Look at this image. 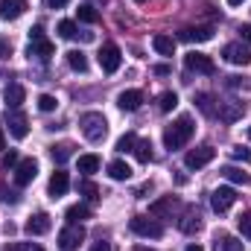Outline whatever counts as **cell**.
Segmentation results:
<instances>
[{"label": "cell", "instance_id": "cell-1", "mask_svg": "<svg viewBox=\"0 0 251 251\" xmlns=\"http://www.w3.org/2000/svg\"><path fill=\"white\" fill-rule=\"evenodd\" d=\"M193 131H196V126L190 120L187 114L184 117H178L173 126H167L164 128V146L170 149V152H176V149H184L190 143V137H193Z\"/></svg>", "mask_w": 251, "mask_h": 251}, {"label": "cell", "instance_id": "cell-2", "mask_svg": "<svg viewBox=\"0 0 251 251\" xmlns=\"http://www.w3.org/2000/svg\"><path fill=\"white\" fill-rule=\"evenodd\" d=\"M79 128H82V134H85L91 143H100V140H105V134H108V120H105L100 111H88V114L79 117Z\"/></svg>", "mask_w": 251, "mask_h": 251}, {"label": "cell", "instance_id": "cell-3", "mask_svg": "<svg viewBox=\"0 0 251 251\" xmlns=\"http://www.w3.org/2000/svg\"><path fill=\"white\" fill-rule=\"evenodd\" d=\"M53 53H56V47H53V41L44 38V26L38 24L35 29H29V47H26V56H29V59H41V62H47Z\"/></svg>", "mask_w": 251, "mask_h": 251}, {"label": "cell", "instance_id": "cell-4", "mask_svg": "<svg viewBox=\"0 0 251 251\" xmlns=\"http://www.w3.org/2000/svg\"><path fill=\"white\" fill-rule=\"evenodd\" d=\"M97 62H100V67H102V73H117L120 64H123V53H120V47H117L114 41H105V44L100 47Z\"/></svg>", "mask_w": 251, "mask_h": 251}, {"label": "cell", "instance_id": "cell-5", "mask_svg": "<svg viewBox=\"0 0 251 251\" xmlns=\"http://www.w3.org/2000/svg\"><path fill=\"white\" fill-rule=\"evenodd\" d=\"M128 228H131V234L146 237V240H158V237H164V225L155 222V219H149V216H134V219L128 222Z\"/></svg>", "mask_w": 251, "mask_h": 251}, {"label": "cell", "instance_id": "cell-6", "mask_svg": "<svg viewBox=\"0 0 251 251\" xmlns=\"http://www.w3.org/2000/svg\"><path fill=\"white\" fill-rule=\"evenodd\" d=\"M85 243V228L79 222H67L59 234V249L62 251H76L79 246Z\"/></svg>", "mask_w": 251, "mask_h": 251}, {"label": "cell", "instance_id": "cell-7", "mask_svg": "<svg viewBox=\"0 0 251 251\" xmlns=\"http://www.w3.org/2000/svg\"><path fill=\"white\" fill-rule=\"evenodd\" d=\"M222 56H225V62L237 64V67L251 64V50L243 44V41H231V44H225V47H222Z\"/></svg>", "mask_w": 251, "mask_h": 251}, {"label": "cell", "instance_id": "cell-8", "mask_svg": "<svg viewBox=\"0 0 251 251\" xmlns=\"http://www.w3.org/2000/svg\"><path fill=\"white\" fill-rule=\"evenodd\" d=\"M35 176H38V161H35V158H24V161H18V167H15V184H18V187L32 184Z\"/></svg>", "mask_w": 251, "mask_h": 251}, {"label": "cell", "instance_id": "cell-9", "mask_svg": "<svg viewBox=\"0 0 251 251\" xmlns=\"http://www.w3.org/2000/svg\"><path fill=\"white\" fill-rule=\"evenodd\" d=\"M6 126H9V134L18 137V140H24V137L29 134V120H26V114L18 111V108L6 111Z\"/></svg>", "mask_w": 251, "mask_h": 251}, {"label": "cell", "instance_id": "cell-10", "mask_svg": "<svg viewBox=\"0 0 251 251\" xmlns=\"http://www.w3.org/2000/svg\"><path fill=\"white\" fill-rule=\"evenodd\" d=\"M213 158H216V149H213V146H199V149H190L187 155H184V164H187L190 170H201V167H207Z\"/></svg>", "mask_w": 251, "mask_h": 251}, {"label": "cell", "instance_id": "cell-11", "mask_svg": "<svg viewBox=\"0 0 251 251\" xmlns=\"http://www.w3.org/2000/svg\"><path fill=\"white\" fill-rule=\"evenodd\" d=\"M184 67L193 70V73H204V76L216 73L213 59H210V56H204V53H187V56H184Z\"/></svg>", "mask_w": 251, "mask_h": 251}, {"label": "cell", "instance_id": "cell-12", "mask_svg": "<svg viewBox=\"0 0 251 251\" xmlns=\"http://www.w3.org/2000/svg\"><path fill=\"white\" fill-rule=\"evenodd\" d=\"M243 114H246V102H240V100L219 102V108H216V117H219L222 123H237Z\"/></svg>", "mask_w": 251, "mask_h": 251}, {"label": "cell", "instance_id": "cell-13", "mask_svg": "<svg viewBox=\"0 0 251 251\" xmlns=\"http://www.w3.org/2000/svg\"><path fill=\"white\" fill-rule=\"evenodd\" d=\"M237 201V190L234 187H216L213 190V196H210V207L216 210V213H225V210H231V204Z\"/></svg>", "mask_w": 251, "mask_h": 251}, {"label": "cell", "instance_id": "cell-14", "mask_svg": "<svg viewBox=\"0 0 251 251\" xmlns=\"http://www.w3.org/2000/svg\"><path fill=\"white\" fill-rule=\"evenodd\" d=\"M50 228H53L50 213H35V216H29V219H26V225H24V231H26L29 237H41V234H47Z\"/></svg>", "mask_w": 251, "mask_h": 251}, {"label": "cell", "instance_id": "cell-15", "mask_svg": "<svg viewBox=\"0 0 251 251\" xmlns=\"http://www.w3.org/2000/svg\"><path fill=\"white\" fill-rule=\"evenodd\" d=\"M178 228L184 231V234H196V231H201V213H199V207H184V213H181V219H178Z\"/></svg>", "mask_w": 251, "mask_h": 251}, {"label": "cell", "instance_id": "cell-16", "mask_svg": "<svg viewBox=\"0 0 251 251\" xmlns=\"http://www.w3.org/2000/svg\"><path fill=\"white\" fill-rule=\"evenodd\" d=\"M178 38L181 41H196V44H201V41H210L213 38V26H187V29H181L178 32Z\"/></svg>", "mask_w": 251, "mask_h": 251}, {"label": "cell", "instance_id": "cell-17", "mask_svg": "<svg viewBox=\"0 0 251 251\" xmlns=\"http://www.w3.org/2000/svg\"><path fill=\"white\" fill-rule=\"evenodd\" d=\"M26 12V0H0V18L3 21H18Z\"/></svg>", "mask_w": 251, "mask_h": 251}, {"label": "cell", "instance_id": "cell-18", "mask_svg": "<svg viewBox=\"0 0 251 251\" xmlns=\"http://www.w3.org/2000/svg\"><path fill=\"white\" fill-rule=\"evenodd\" d=\"M50 199H62L64 193L70 190V178H67V173L64 170H56L53 176H50Z\"/></svg>", "mask_w": 251, "mask_h": 251}, {"label": "cell", "instance_id": "cell-19", "mask_svg": "<svg viewBox=\"0 0 251 251\" xmlns=\"http://www.w3.org/2000/svg\"><path fill=\"white\" fill-rule=\"evenodd\" d=\"M178 207V199L176 196H167V199H158L149 204V216H170L173 219V210Z\"/></svg>", "mask_w": 251, "mask_h": 251}, {"label": "cell", "instance_id": "cell-20", "mask_svg": "<svg viewBox=\"0 0 251 251\" xmlns=\"http://www.w3.org/2000/svg\"><path fill=\"white\" fill-rule=\"evenodd\" d=\"M117 105L123 108V111H137L140 105H143V91H123L120 97H117Z\"/></svg>", "mask_w": 251, "mask_h": 251}, {"label": "cell", "instance_id": "cell-21", "mask_svg": "<svg viewBox=\"0 0 251 251\" xmlns=\"http://www.w3.org/2000/svg\"><path fill=\"white\" fill-rule=\"evenodd\" d=\"M213 251H243V240H237L234 234L219 231L216 240H213Z\"/></svg>", "mask_w": 251, "mask_h": 251}, {"label": "cell", "instance_id": "cell-22", "mask_svg": "<svg viewBox=\"0 0 251 251\" xmlns=\"http://www.w3.org/2000/svg\"><path fill=\"white\" fill-rule=\"evenodd\" d=\"M3 100H6V105H9V108H21V102L26 100V91H24V85H18V82L6 85V94H3Z\"/></svg>", "mask_w": 251, "mask_h": 251}, {"label": "cell", "instance_id": "cell-23", "mask_svg": "<svg viewBox=\"0 0 251 251\" xmlns=\"http://www.w3.org/2000/svg\"><path fill=\"white\" fill-rule=\"evenodd\" d=\"M196 108L204 114V117H216V97L213 94H196Z\"/></svg>", "mask_w": 251, "mask_h": 251}, {"label": "cell", "instance_id": "cell-24", "mask_svg": "<svg viewBox=\"0 0 251 251\" xmlns=\"http://www.w3.org/2000/svg\"><path fill=\"white\" fill-rule=\"evenodd\" d=\"M152 47H155V53H161V56H173V53H176V41H173L170 35H164V32H158V35L152 38Z\"/></svg>", "mask_w": 251, "mask_h": 251}, {"label": "cell", "instance_id": "cell-25", "mask_svg": "<svg viewBox=\"0 0 251 251\" xmlns=\"http://www.w3.org/2000/svg\"><path fill=\"white\" fill-rule=\"evenodd\" d=\"M108 176H111L114 181H126V178H131V167H128L126 161H111V164H108Z\"/></svg>", "mask_w": 251, "mask_h": 251}, {"label": "cell", "instance_id": "cell-26", "mask_svg": "<svg viewBox=\"0 0 251 251\" xmlns=\"http://www.w3.org/2000/svg\"><path fill=\"white\" fill-rule=\"evenodd\" d=\"M79 196H85V201L94 204V201H100V187H97L91 178H82V181H79Z\"/></svg>", "mask_w": 251, "mask_h": 251}, {"label": "cell", "instance_id": "cell-27", "mask_svg": "<svg viewBox=\"0 0 251 251\" xmlns=\"http://www.w3.org/2000/svg\"><path fill=\"white\" fill-rule=\"evenodd\" d=\"M100 164H102L100 155H82V158H79V173H82V176H94V173L100 170Z\"/></svg>", "mask_w": 251, "mask_h": 251}, {"label": "cell", "instance_id": "cell-28", "mask_svg": "<svg viewBox=\"0 0 251 251\" xmlns=\"http://www.w3.org/2000/svg\"><path fill=\"white\" fill-rule=\"evenodd\" d=\"M88 216H91V204H85V201L67 207V222H82V219H88Z\"/></svg>", "mask_w": 251, "mask_h": 251}, {"label": "cell", "instance_id": "cell-29", "mask_svg": "<svg viewBox=\"0 0 251 251\" xmlns=\"http://www.w3.org/2000/svg\"><path fill=\"white\" fill-rule=\"evenodd\" d=\"M67 64H70L76 73H85V70H88V56H85L82 50H70V53H67Z\"/></svg>", "mask_w": 251, "mask_h": 251}, {"label": "cell", "instance_id": "cell-30", "mask_svg": "<svg viewBox=\"0 0 251 251\" xmlns=\"http://www.w3.org/2000/svg\"><path fill=\"white\" fill-rule=\"evenodd\" d=\"M50 155H53L56 164H64L67 158H73V143H56V146H50Z\"/></svg>", "mask_w": 251, "mask_h": 251}, {"label": "cell", "instance_id": "cell-31", "mask_svg": "<svg viewBox=\"0 0 251 251\" xmlns=\"http://www.w3.org/2000/svg\"><path fill=\"white\" fill-rule=\"evenodd\" d=\"M134 158L140 164H149L152 161V140H137L134 143Z\"/></svg>", "mask_w": 251, "mask_h": 251}, {"label": "cell", "instance_id": "cell-32", "mask_svg": "<svg viewBox=\"0 0 251 251\" xmlns=\"http://www.w3.org/2000/svg\"><path fill=\"white\" fill-rule=\"evenodd\" d=\"M76 15H79V21H82V24H97V21H100V12H97L94 6H88V3H85V6H79V9H76Z\"/></svg>", "mask_w": 251, "mask_h": 251}, {"label": "cell", "instance_id": "cell-33", "mask_svg": "<svg viewBox=\"0 0 251 251\" xmlns=\"http://www.w3.org/2000/svg\"><path fill=\"white\" fill-rule=\"evenodd\" d=\"M176 105H178V97H176L173 91H164V94L158 97V108H161L164 114H167V111H173Z\"/></svg>", "mask_w": 251, "mask_h": 251}, {"label": "cell", "instance_id": "cell-34", "mask_svg": "<svg viewBox=\"0 0 251 251\" xmlns=\"http://www.w3.org/2000/svg\"><path fill=\"white\" fill-rule=\"evenodd\" d=\"M59 35L67 38V41H73V38H79V26L73 21H59Z\"/></svg>", "mask_w": 251, "mask_h": 251}, {"label": "cell", "instance_id": "cell-35", "mask_svg": "<svg viewBox=\"0 0 251 251\" xmlns=\"http://www.w3.org/2000/svg\"><path fill=\"white\" fill-rule=\"evenodd\" d=\"M222 176H225L228 181H237V184H249V181H251L249 176H246L243 170H237V167H225V170H222Z\"/></svg>", "mask_w": 251, "mask_h": 251}, {"label": "cell", "instance_id": "cell-36", "mask_svg": "<svg viewBox=\"0 0 251 251\" xmlns=\"http://www.w3.org/2000/svg\"><path fill=\"white\" fill-rule=\"evenodd\" d=\"M134 143H137V134H131V131H128V134H123V137L117 140V152H120V155L134 152Z\"/></svg>", "mask_w": 251, "mask_h": 251}, {"label": "cell", "instance_id": "cell-37", "mask_svg": "<svg viewBox=\"0 0 251 251\" xmlns=\"http://www.w3.org/2000/svg\"><path fill=\"white\" fill-rule=\"evenodd\" d=\"M237 228L243 231V237H249V240H251V210H243V213H240Z\"/></svg>", "mask_w": 251, "mask_h": 251}, {"label": "cell", "instance_id": "cell-38", "mask_svg": "<svg viewBox=\"0 0 251 251\" xmlns=\"http://www.w3.org/2000/svg\"><path fill=\"white\" fill-rule=\"evenodd\" d=\"M56 105H59V100H56L53 94H41V97H38V108H41V111H56Z\"/></svg>", "mask_w": 251, "mask_h": 251}, {"label": "cell", "instance_id": "cell-39", "mask_svg": "<svg viewBox=\"0 0 251 251\" xmlns=\"http://www.w3.org/2000/svg\"><path fill=\"white\" fill-rule=\"evenodd\" d=\"M0 201L3 204H18L21 201V193L18 190H9V187H0Z\"/></svg>", "mask_w": 251, "mask_h": 251}, {"label": "cell", "instance_id": "cell-40", "mask_svg": "<svg viewBox=\"0 0 251 251\" xmlns=\"http://www.w3.org/2000/svg\"><path fill=\"white\" fill-rule=\"evenodd\" d=\"M231 158H234V161H243V164H251V149L234 146V149H231Z\"/></svg>", "mask_w": 251, "mask_h": 251}, {"label": "cell", "instance_id": "cell-41", "mask_svg": "<svg viewBox=\"0 0 251 251\" xmlns=\"http://www.w3.org/2000/svg\"><path fill=\"white\" fill-rule=\"evenodd\" d=\"M3 251H44V249L35 246V243H12V246H6Z\"/></svg>", "mask_w": 251, "mask_h": 251}, {"label": "cell", "instance_id": "cell-42", "mask_svg": "<svg viewBox=\"0 0 251 251\" xmlns=\"http://www.w3.org/2000/svg\"><path fill=\"white\" fill-rule=\"evenodd\" d=\"M3 167H6V170H12V167H18V152H15V149H9V152L3 155Z\"/></svg>", "mask_w": 251, "mask_h": 251}, {"label": "cell", "instance_id": "cell-43", "mask_svg": "<svg viewBox=\"0 0 251 251\" xmlns=\"http://www.w3.org/2000/svg\"><path fill=\"white\" fill-rule=\"evenodd\" d=\"M9 53H12V44L6 38H0V59H9Z\"/></svg>", "mask_w": 251, "mask_h": 251}, {"label": "cell", "instance_id": "cell-44", "mask_svg": "<svg viewBox=\"0 0 251 251\" xmlns=\"http://www.w3.org/2000/svg\"><path fill=\"white\" fill-rule=\"evenodd\" d=\"M240 38H243L246 44H251V24H243V26H240Z\"/></svg>", "mask_w": 251, "mask_h": 251}, {"label": "cell", "instance_id": "cell-45", "mask_svg": "<svg viewBox=\"0 0 251 251\" xmlns=\"http://www.w3.org/2000/svg\"><path fill=\"white\" fill-rule=\"evenodd\" d=\"M225 79H228V88H240V85H246L240 76H225Z\"/></svg>", "mask_w": 251, "mask_h": 251}, {"label": "cell", "instance_id": "cell-46", "mask_svg": "<svg viewBox=\"0 0 251 251\" xmlns=\"http://www.w3.org/2000/svg\"><path fill=\"white\" fill-rule=\"evenodd\" d=\"M149 190H152V181H146V184H140V187H137V193H134V196H140V199H143V196H146Z\"/></svg>", "mask_w": 251, "mask_h": 251}, {"label": "cell", "instance_id": "cell-47", "mask_svg": "<svg viewBox=\"0 0 251 251\" xmlns=\"http://www.w3.org/2000/svg\"><path fill=\"white\" fill-rule=\"evenodd\" d=\"M67 3H70V0H47L50 9H62V6H67Z\"/></svg>", "mask_w": 251, "mask_h": 251}, {"label": "cell", "instance_id": "cell-48", "mask_svg": "<svg viewBox=\"0 0 251 251\" xmlns=\"http://www.w3.org/2000/svg\"><path fill=\"white\" fill-rule=\"evenodd\" d=\"M91 251H114V249H111V243H97Z\"/></svg>", "mask_w": 251, "mask_h": 251}, {"label": "cell", "instance_id": "cell-49", "mask_svg": "<svg viewBox=\"0 0 251 251\" xmlns=\"http://www.w3.org/2000/svg\"><path fill=\"white\" fill-rule=\"evenodd\" d=\"M155 73H158V76H167V73H170V67H167V64H158V67H155Z\"/></svg>", "mask_w": 251, "mask_h": 251}, {"label": "cell", "instance_id": "cell-50", "mask_svg": "<svg viewBox=\"0 0 251 251\" xmlns=\"http://www.w3.org/2000/svg\"><path fill=\"white\" fill-rule=\"evenodd\" d=\"M6 149V137H3V128H0V152Z\"/></svg>", "mask_w": 251, "mask_h": 251}, {"label": "cell", "instance_id": "cell-51", "mask_svg": "<svg viewBox=\"0 0 251 251\" xmlns=\"http://www.w3.org/2000/svg\"><path fill=\"white\" fill-rule=\"evenodd\" d=\"M187 251H204V249H201V246H196V243H193V246H187Z\"/></svg>", "mask_w": 251, "mask_h": 251}, {"label": "cell", "instance_id": "cell-52", "mask_svg": "<svg viewBox=\"0 0 251 251\" xmlns=\"http://www.w3.org/2000/svg\"><path fill=\"white\" fill-rule=\"evenodd\" d=\"M134 251H152V249H146V246H137V249H134Z\"/></svg>", "mask_w": 251, "mask_h": 251}, {"label": "cell", "instance_id": "cell-53", "mask_svg": "<svg viewBox=\"0 0 251 251\" xmlns=\"http://www.w3.org/2000/svg\"><path fill=\"white\" fill-rule=\"evenodd\" d=\"M228 3H231V6H240V3H243V0H228Z\"/></svg>", "mask_w": 251, "mask_h": 251}, {"label": "cell", "instance_id": "cell-54", "mask_svg": "<svg viewBox=\"0 0 251 251\" xmlns=\"http://www.w3.org/2000/svg\"><path fill=\"white\" fill-rule=\"evenodd\" d=\"M134 3H149V0H134Z\"/></svg>", "mask_w": 251, "mask_h": 251}, {"label": "cell", "instance_id": "cell-55", "mask_svg": "<svg viewBox=\"0 0 251 251\" xmlns=\"http://www.w3.org/2000/svg\"><path fill=\"white\" fill-rule=\"evenodd\" d=\"M249 137H251V126H249Z\"/></svg>", "mask_w": 251, "mask_h": 251}]
</instances>
